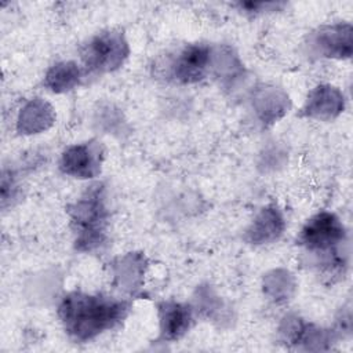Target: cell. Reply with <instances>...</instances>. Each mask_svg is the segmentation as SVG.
I'll use <instances>...</instances> for the list:
<instances>
[{"label": "cell", "instance_id": "cell-1", "mask_svg": "<svg viewBox=\"0 0 353 353\" xmlns=\"http://www.w3.org/2000/svg\"><path fill=\"white\" fill-rule=\"evenodd\" d=\"M131 302L103 294L68 292L58 305V317L65 332L76 342H88L121 324Z\"/></svg>", "mask_w": 353, "mask_h": 353}, {"label": "cell", "instance_id": "cell-2", "mask_svg": "<svg viewBox=\"0 0 353 353\" xmlns=\"http://www.w3.org/2000/svg\"><path fill=\"white\" fill-rule=\"evenodd\" d=\"M347 234L341 219L330 211H320L302 226L296 244L309 255V263L317 268L321 276L335 279L343 276L346 252L343 247Z\"/></svg>", "mask_w": 353, "mask_h": 353}, {"label": "cell", "instance_id": "cell-3", "mask_svg": "<svg viewBox=\"0 0 353 353\" xmlns=\"http://www.w3.org/2000/svg\"><path fill=\"white\" fill-rule=\"evenodd\" d=\"M74 247L81 252L101 250L108 240L109 210L102 183L91 185L74 203L68 207Z\"/></svg>", "mask_w": 353, "mask_h": 353}, {"label": "cell", "instance_id": "cell-4", "mask_svg": "<svg viewBox=\"0 0 353 353\" xmlns=\"http://www.w3.org/2000/svg\"><path fill=\"white\" fill-rule=\"evenodd\" d=\"M130 47L121 29H105L88 39L81 47L83 69L90 74L117 70L128 58Z\"/></svg>", "mask_w": 353, "mask_h": 353}, {"label": "cell", "instance_id": "cell-5", "mask_svg": "<svg viewBox=\"0 0 353 353\" xmlns=\"http://www.w3.org/2000/svg\"><path fill=\"white\" fill-rule=\"evenodd\" d=\"M214 59L212 48L204 43H192L170 57L165 77L176 84H194L205 79Z\"/></svg>", "mask_w": 353, "mask_h": 353}, {"label": "cell", "instance_id": "cell-6", "mask_svg": "<svg viewBox=\"0 0 353 353\" xmlns=\"http://www.w3.org/2000/svg\"><path fill=\"white\" fill-rule=\"evenodd\" d=\"M105 149L97 139L69 145L59 159L62 174L77 179H91L101 174Z\"/></svg>", "mask_w": 353, "mask_h": 353}, {"label": "cell", "instance_id": "cell-7", "mask_svg": "<svg viewBox=\"0 0 353 353\" xmlns=\"http://www.w3.org/2000/svg\"><path fill=\"white\" fill-rule=\"evenodd\" d=\"M307 52L317 58L346 59L352 55V25H324L307 37Z\"/></svg>", "mask_w": 353, "mask_h": 353}, {"label": "cell", "instance_id": "cell-8", "mask_svg": "<svg viewBox=\"0 0 353 353\" xmlns=\"http://www.w3.org/2000/svg\"><path fill=\"white\" fill-rule=\"evenodd\" d=\"M157 313L161 341H178L192 327L193 309L186 303L163 301L157 305Z\"/></svg>", "mask_w": 353, "mask_h": 353}, {"label": "cell", "instance_id": "cell-9", "mask_svg": "<svg viewBox=\"0 0 353 353\" xmlns=\"http://www.w3.org/2000/svg\"><path fill=\"white\" fill-rule=\"evenodd\" d=\"M343 110V95L328 84H320L313 88L302 108V114L310 119L328 121L335 119Z\"/></svg>", "mask_w": 353, "mask_h": 353}, {"label": "cell", "instance_id": "cell-10", "mask_svg": "<svg viewBox=\"0 0 353 353\" xmlns=\"http://www.w3.org/2000/svg\"><path fill=\"white\" fill-rule=\"evenodd\" d=\"M285 222L283 218L281 211L277 208V205L270 204L263 207L248 229L245 230V240L250 244L259 245V244H269L276 241L284 232Z\"/></svg>", "mask_w": 353, "mask_h": 353}, {"label": "cell", "instance_id": "cell-11", "mask_svg": "<svg viewBox=\"0 0 353 353\" xmlns=\"http://www.w3.org/2000/svg\"><path fill=\"white\" fill-rule=\"evenodd\" d=\"M54 119V109L50 106V103L41 98H33L21 109L17 120V130L19 134L25 135L39 134L50 128Z\"/></svg>", "mask_w": 353, "mask_h": 353}, {"label": "cell", "instance_id": "cell-12", "mask_svg": "<svg viewBox=\"0 0 353 353\" xmlns=\"http://www.w3.org/2000/svg\"><path fill=\"white\" fill-rule=\"evenodd\" d=\"M83 77V70L73 61H61L54 63L46 73L43 84L54 92L62 94L76 88Z\"/></svg>", "mask_w": 353, "mask_h": 353}]
</instances>
